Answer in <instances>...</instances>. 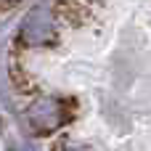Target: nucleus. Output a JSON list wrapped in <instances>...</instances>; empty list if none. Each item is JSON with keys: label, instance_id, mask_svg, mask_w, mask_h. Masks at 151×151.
Returning <instances> with one entry per match:
<instances>
[{"label": "nucleus", "instance_id": "f257e3e1", "mask_svg": "<svg viewBox=\"0 0 151 151\" xmlns=\"http://www.w3.org/2000/svg\"><path fill=\"white\" fill-rule=\"evenodd\" d=\"M8 80L48 151H151V0H45Z\"/></svg>", "mask_w": 151, "mask_h": 151}, {"label": "nucleus", "instance_id": "f03ea898", "mask_svg": "<svg viewBox=\"0 0 151 151\" xmlns=\"http://www.w3.org/2000/svg\"><path fill=\"white\" fill-rule=\"evenodd\" d=\"M21 3H27V0H0V21L13 11V8H19Z\"/></svg>", "mask_w": 151, "mask_h": 151}]
</instances>
